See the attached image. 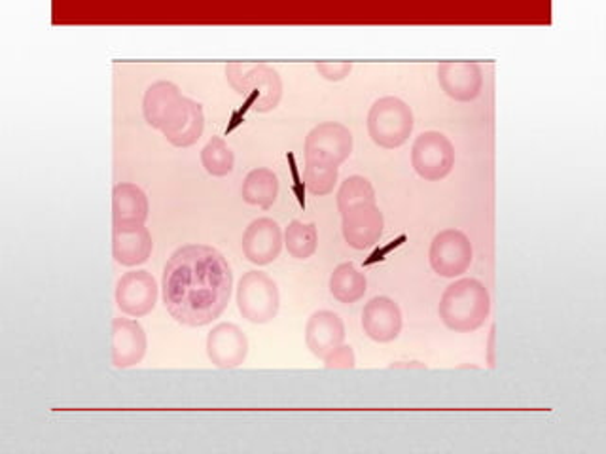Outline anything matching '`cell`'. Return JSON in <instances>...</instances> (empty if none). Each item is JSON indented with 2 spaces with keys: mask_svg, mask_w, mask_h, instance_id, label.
I'll use <instances>...</instances> for the list:
<instances>
[{
  "mask_svg": "<svg viewBox=\"0 0 606 454\" xmlns=\"http://www.w3.org/2000/svg\"><path fill=\"white\" fill-rule=\"evenodd\" d=\"M324 362H326V368L328 369H353L355 368V352H353L351 347L342 345L336 350H332L324 358Z\"/></svg>",
  "mask_w": 606,
  "mask_h": 454,
  "instance_id": "4316f807",
  "label": "cell"
},
{
  "mask_svg": "<svg viewBox=\"0 0 606 454\" xmlns=\"http://www.w3.org/2000/svg\"><path fill=\"white\" fill-rule=\"evenodd\" d=\"M491 313V296L476 278H461L449 284L443 292L438 315L446 324V328L457 334H470L480 329Z\"/></svg>",
  "mask_w": 606,
  "mask_h": 454,
  "instance_id": "7a4b0ae2",
  "label": "cell"
},
{
  "mask_svg": "<svg viewBox=\"0 0 606 454\" xmlns=\"http://www.w3.org/2000/svg\"><path fill=\"white\" fill-rule=\"evenodd\" d=\"M368 291L366 275L353 264L337 265L330 277V294L339 303H356Z\"/></svg>",
  "mask_w": 606,
  "mask_h": 454,
  "instance_id": "7402d4cb",
  "label": "cell"
},
{
  "mask_svg": "<svg viewBox=\"0 0 606 454\" xmlns=\"http://www.w3.org/2000/svg\"><path fill=\"white\" fill-rule=\"evenodd\" d=\"M361 203H377L376 190L368 178L355 175L347 178L337 191V209L343 212Z\"/></svg>",
  "mask_w": 606,
  "mask_h": 454,
  "instance_id": "d4e9b609",
  "label": "cell"
},
{
  "mask_svg": "<svg viewBox=\"0 0 606 454\" xmlns=\"http://www.w3.org/2000/svg\"><path fill=\"white\" fill-rule=\"evenodd\" d=\"M279 288L275 281L262 271H249L238 286L239 313L252 324H268L278 316Z\"/></svg>",
  "mask_w": 606,
  "mask_h": 454,
  "instance_id": "5b68a950",
  "label": "cell"
},
{
  "mask_svg": "<svg viewBox=\"0 0 606 454\" xmlns=\"http://www.w3.org/2000/svg\"><path fill=\"white\" fill-rule=\"evenodd\" d=\"M284 246L292 257L296 260H310L318 246V231L313 222L294 220L284 230Z\"/></svg>",
  "mask_w": 606,
  "mask_h": 454,
  "instance_id": "603a6c76",
  "label": "cell"
},
{
  "mask_svg": "<svg viewBox=\"0 0 606 454\" xmlns=\"http://www.w3.org/2000/svg\"><path fill=\"white\" fill-rule=\"evenodd\" d=\"M353 154V133L337 122H324L311 129L305 139V163L339 167Z\"/></svg>",
  "mask_w": 606,
  "mask_h": 454,
  "instance_id": "ba28073f",
  "label": "cell"
},
{
  "mask_svg": "<svg viewBox=\"0 0 606 454\" xmlns=\"http://www.w3.org/2000/svg\"><path fill=\"white\" fill-rule=\"evenodd\" d=\"M411 165L422 180H443L453 171L454 148L451 140L443 133H421L411 148Z\"/></svg>",
  "mask_w": 606,
  "mask_h": 454,
  "instance_id": "8992f818",
  "label": "cell"
},
{
  "mask_svg": "<svg viewBox=\"0 0 606 454\" xmlns=\"http://www.w3.org/2000/svg\"><path fill=\"white\" fill-rule=\"evenodd\" d=\"M438 82L451 99L470 103L480 97L483 71L478 63H442L438 65Z\"/></svg>",
  "mask_w": 606,
  "mask_h": 454,
  "instance_id": "2e32d148",
  "label": "cell"
},
{
  "mask_svg": "<svg viewBox=\"0 0 606 454\" xmlns=\"http://www.w3.org/2000/svg\"><path fill=\"white\" fill-rule=\"evenodd\" d=\"M154 241L146 225L113 228V256L119 265L135 267L148 262Z\"/></svg>",
  "mask_w": 606,
  "mask_h": 454,
  "instance_id": "ac0fdd59",
  "label": "cell"
},
{
  "mask_svg": "<svg viewBox=\"0 0 606 454\" xmlns=\"http://www.w3.org/2000/svg\"><path fill=\"white\" fill-rule=\"evenodd\" d=\"M429 260L436 275L443 278L461 277L472 265L474 249L462 231L443 230L432 239Z\"/></svg>",
  "mask_w": 606,
  "mask_h": 454,
  "instance_id": "52a82bcc",
  "label": "cell"
},
{
  "mask_svg": "<svg viewBox=\"0 0 606 454\" xmlns=\"http://www.w3.org/2000/svg\"><path fill=\"white\" fill-rule=\"evenodd\" d=\"M201 165L211 177H228L233 171L236 156L222 137H212L201 150Z\"/></svg>",
  "mask_w": 606,
  "mask_h": 454,
  "instance_id": "cb8c5ba5",
  "label": "cell"
},
{
  "mask_svg": "<svg viewBox=\"0 0 606 454\" xmlns=\"http://www.w3.org/2000/svg\"><path fill=\"white\" fill-rule=\"evenodd\" d=\"M146 334L143 326L132 318H114L113 350L114 368L127 369L139 366L146 355Z\"/></svg>",
  "mask_w": 606,
  "mask_h": 454,
  "instance_id": "9a60e30c",
  "label": "cell"
},
{
  "mask_svg": "<svg viewBox=\"0 0 606 454\" xmlns=\"http://www.w3.org/2000/svg\"><path fill=\"white\" fill-rule=\"evenodd\" d=\"M207 355L217 368H239L249 355V339L236 324H218L207 337Z\"/></svg>",
  "mask_w": 606,
  "mask_h": 454,
  "instance_id": "4fadbf2b",
  "label": "cell"
},
{
  "mask_svg": "<svg viewBox=\"0 0 606 454\" xmlns=\"http://www.w3.org/2000/svg\"><path fill=\"white\" fill-rule=\"evenodd\" d=\"M489 366H494V328H491L489 337Z\"/></svg>",
  "mask_w": 606,
  "mask_h": 454,
  "instance_id": "f1b7e54d",
  "label": "cell"
},
{
  "mask_svg": "<svg viewBox=\"0 0 606 454\" xmlns=\"http://www.w3.org/2000/svg\"><path fill=\"white\" fill-rule=\"evenodd\" d=\"M230 86L244 97V106L257 113H271L283 97V82L278 71L265 63H230L226 66Z\"/></svg>",
  "mask_w": 606,
  "mask_h": 454,
  "instance_id": "3957f363",
  "label": "cell"
},
{
  "mask_svg": "<svg viewBox=\"0 0 606 454\" xmlns=\"http://www.w3.org/2000/svg\"><path fill=\"white\" fill-rule=\"evenodd\" d=\"M150 212V204L145 191L139 186H114L113 191V225L114 228H137L145 225Z\"/></svg>",
  "mask_w": 606,
  "mask_h": 454,
  "instance_id": "d6986e66",
  "label": "cell"
},
{
  "mask_svg": "<svg viewBox=\"0 0 606 454\" xmlns=\"http://www.w3.org/2000/svg\"><path fill=\"white\" fill-rule=\"evenodd\" d=\"M182 97V93L173 82H156L152 84L145 93L143 101V113H145L146 124L154 129H161L164 119L171 110L175 103Z\"/></svg>",
  "mask_w": 606,
  "mask_h": 454,
  "instance_id": "ffe728a7",
  "label": "cell"
},
{
  "mask_svg": "<svg viewBox=\"0 0 606 454\" xmlns=\"http://www.w3.org/2000/svg\"><path fill=\"white\" fill-rule=\"evenodd\" d=\"M315 68L316 73L321 74L324 80L342 82V80L349 76L353 65L351 63H318Z\"/></svg>",
  "mask_w": 606,
  "mask_h": 454,
  "instance_id": "83f0119b",
  "label": "cell"
},
{
  "mask_svg": "<svg viewBox=\"0 0 606 454\" xmlns=\"http://www.w3.org/2000/svg\"><path fill=\"white\" fill-rule=\"evenodd\" d=\"M385 218L377 203H361L342 212V231L345 243L355 251H368L379 243Z\"/></svg>",
  "mask_w": 606,
  "mask_h": 454,
  "instance_id": "9c48e42d",
  "label": "cell"
},
{
  "mask_svg": "<svg viewBox=\"0 0 606 454\" xmlns=\"http://www.w3.org/2000/svg\"><path fill=\"white\" fill-rule=\"evenodd\" d=\"M337 177H339V171L334 165L326 163H305V172H303V182H305V188L313 193V196H328L334 191L337 184Z\"/></svg>",
  "mask_w": 606,
  "mask_h": 454,
  "instance_id": "484cf974",
  "label": "cell"
},
{
  "mask_svg": "<svg viewBox=\"0 0 606 454\" xmlns=\"http://www.w3.org/2000/svg\"><path fill=\"white\" fill-rule=\"evenodd\" d=\"M116 303L127 316H146L158 303V284L148 271H129L116 286Z\"/></svg>",
  "mask_w": 606,
  "mask_h": 454,
  "instance_id": "8fae6325",
  "label": "cell"
},
{
  "mask_svg": "<svg viewBox=\"0 0 606 454\" xmlns=\"http://www.w3.org/2000/svg\"><path fill=\"white\" fill-rule=\"evenodd\" d=\"M414 131V113L398 97H383L369 108L368 133L379 148L395 150L406 145Z\"/></svg>",
  "mask_w": 606,
  "mask_h": 454,
  "instance_id": "277c9868",
  "label": "cell"
},
{
  "mask_svg": "<svg viewBox=\"0 0 606 454\" xmlns=\"http://www.w3.org/2000/svg\"><path fill=\"white\" fill-rule=\"evenodd\" d=\"M165 309L177 323L201 328L224 313L233 291V273L226 257L207 244H186L165 265Z\"/></svg>",
  "mask_w": 606,
  "mask_h": 454,
  "instance_id": "6da1fadb",
  "label": "cell"
},
{
  "mask_svg": "<svg viewBox=\"0 0 606 454\" xmlns=\"http://www.w3.org/2000/svg\"><path fill=\"white\" fill-rule=\"evenodd\" d=\"M203 129V106L188 97H180L167 114L159 131L164 133L165 139L169 140L173 146L190 148L201 139Z\"/></svg>",
  "mask_w": 606,
  "mask_h": 454,
  "instance_id": "30bf717a",
  "label": "cell"
},
{
  "mask_svg": "<svg viewBox=\"0 0 606 454\" xmlns=\"http://www.w3.org/2000/svg\"><path fill=\"white\" fill-rule=\"evenodd\" d=\"M241 196L247 204L260 207V209H271L279 196L278 175L265 167H258L244 178Z\"/></svg>",
  "mask_w": 606,
  "mask_h": 454,
  "instance_id": "44dd1931",
  "label": "cell"
},
{
  "mask_svg": "<svg viewBox=\"0 0 606 454\" xmlns=\"http://www.w3.org/2000/svg\"><path fill=\"white\" fill-rule=\"evenodd\" d=\"M345 341V324L332 310H318L305 326V345L311 355L324 360L326 356L342 347Z\"/></svg>",
  "mask_w": 606,
  "mask_h": 454,
  "instance_id": "e0dca14e",
  "label": "cell"
},
{
  "mask_svg": "<svg viewBox=\"0 0 606 454\" xmlns=\"http://www.w3.org/2000/svg\"><path fill=\"white\" fill-rule=\"evenodd\" d=\"M364 334L376 342H390L403 331V310L390 297L369 299L363 310Z\"/></svg>",
  "mask_w": 606,
  "mask_h": 454,
  "instance_id": "5bb4252c",
  "label": "cell"
},
{
  "mask_svg": "<svg viewBox=\"0 0 606 454\" xmlns=\"http://www.w3.org/2000/svg\"><path fill=\"white\" fill-rule=\"evenodd\" d=\"M283 231L275 220L258 218L243 235V254L251 264L270 265L283 251Z\"/></svg>",
  "mask_w": 606,
  "mask_h": 454,
  "instance_id": "7c38bea8",
  "label": "cell"
}]
</instances>
